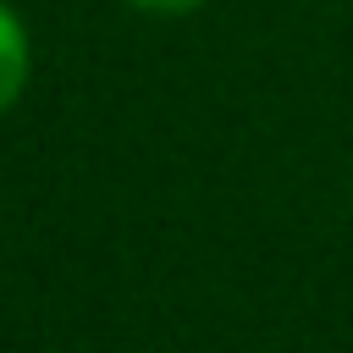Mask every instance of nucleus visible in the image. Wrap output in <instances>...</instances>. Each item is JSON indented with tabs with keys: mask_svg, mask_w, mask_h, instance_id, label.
Wrapping results in <instances>:
<instances>
[{
	"mask_svg": "<svg viewBox=\"0 0 353 353\" xmlns=\"http://www.w3.org/2000/svg\"><path fill=\"white\" fill-rule=\"evenodd\" d=\"M33 77V33L11 0H0V116L28 94Z\"/></svg>",
	"mask_w": 353,
	"mask_h": 353,
	"instance_id": "nucleus-1",
	"label": "nucleus"
},
{
	"mask_svg": "<svg viewBox=\"0 0 353 353\" xmlns=\"http://www.w3.org/2000/svg\"><path fill=\"white\" fill-rule=\"evenodd\" d=\"M121 6H132V11H143V17H188V11H199L204 0H121Z\"/></svg>",
	"mask_w": 353,
	"mask_h": 353,
	"instance_id": "nucleus-2",
	"label": "nucleus"
}]
</instances>
